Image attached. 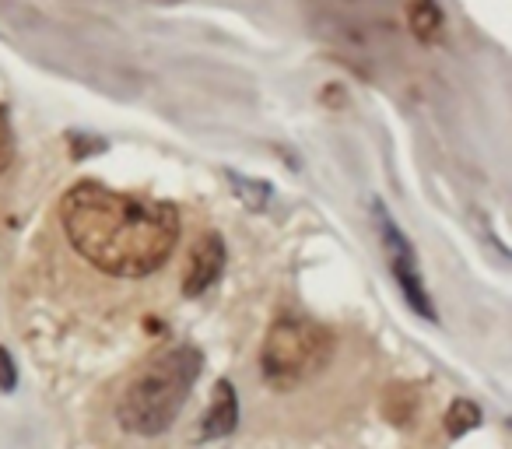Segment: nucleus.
I'll use <instances>...</instances> for the list:
<instances>
[{"instance_id":"obj_2","label":"nucleus","mask_w":512,"mask_h":449,"mask_svg":"<svg viewBox=\"0 0 512 449\" xmlns=\"http://www.w3.org/2000/svg\"><path fill=\"white\" fill-rule=\"evenodd\" d=\"M200 365H204V358L190 344L151 358L123 386L120 404H116L120 425L134 435H162L183 411L186 397H190L193 383L200 376Z\"/></svg>"},{"instance_id":"obj_9","label":"nucleus","mask_w":512,"mask_h":449,"mask_svg":"<svg viewBox=\"0 0 512 449\" xmlns=\"http://www.w3.org/2000/svg\"><path fill=\"white\" fill-rule=\"evenodd\" d=\"M11 155H15V144H11V127H8V116L0 109V176L4 169L11 165Z\"/></svg>"},{"instance_id":"obj_6","label":"nucleus","mask_w":512,"mask_h":449,"mask_svg":"<svg viewBox=\"0 0 512 449\" xmlns=\"http://www.w3.org/2000/svg\"><path fill=\"white\" fill-rule=\"evenodd\" d=\"M239 425V400H235V386L228 379H218L214 383V400L211 411L200 421V439H225V435L235 432Z\"/></svg>"},{"instance_id":"obj_3","label":"nucleus","mask_w":512,"mask_h":449,"mask_svg":"<svg viewBox=\"0 0 512 449\" xmlns=\"http://www.w3.org/2000/svg\"><path fill=\"white\" fill-rule=\"evenodd\" d=\"M327 348L330 337L316 323L285 316L267 330L264 348H260V372H264L267 386L288 390V386L302 383L327 358Z\"/></svg>"},{"instance_id":"obj_5","label":"nucleus","mask_w":512,"mask_h":449,"mask_svg":"<svg viewBox=\"0 0 512 449\" xmlns=\"http://www.w3.org/2000/svg\"><path fill=\"white\" fill-rule=\"evenodd\" d=\"M221 271H225V243H221L218 232H207L190 250V264H186L183 274V295H190V299L204 295L221 278Z\"/></svg>"},{"instance_id":"obj_8","label":"nucleus","mask_w":512,"mask_h":449,"mask_svg":"<svg viewBox=\"0 0 512 449\" xmlns=\"http://www.w3.org/2000/svg\"><path fill=\"white\" fill-rule=\"evenodd\" d=\"M477 425H481V411H477L474 400H456V404L446 411V432L453 435V439L474 432Z\"/></svg>"},{"instance_id":"obj_10","label":"nucleus","mask_w":512,"mask_h":449,"mask_svg":"<svg viewBox=\"0 0 512 449\" xmlns=\"http://www.w3.org/2000/svg\"><path fill=\"white\" fill-rule=\"evenodd\" d=\"M15 386H18V369H15V362H11L8 351L0 348V390L11 393Z\"/></svg>"},{"instance_id":"obj_4","label":"nucleus","mask_w":512,"mask_h":449,"mask_svg":"<svg viewBox=\"0 0 512 449\" xmlns=\"http://www.w3.org/2000/svg\"><path fill=\"white\" fill-rule=\"evenodd\" d=\"M372 214H376V221H379V239H383L386 260H390V271H393V278H397L404 299L411 302V309L418 316L435 320V309H432V299H428V292H425V281H421V267H418V257H414V246L407 243L404 232L393 225V218L386 214V207L379 204V200L372 204Z\"/></svg>"},{"instance_id":"obj_7","label":"nucleus","mask_w":512,"mask_h":449,"mask_svg":"<svg viewBox=\"0 0 512 449\" xmlns=\"http://www.w3.org/2000/svg\"><path fill=\"white\" fill-rule=\"evenodd\" d=\"M407 25L421 43H435L442 36V11L435 0H411L407 4Z\"/></svg>"},{"instance_id":"obj_1","label":"nucleus","mask_w":512,"mask_h":449,"mask_svg":"<svg viewBox=\"0 0 512 449\" xmlns=\"http://www.w3.org/2000/svg\"><path fill=\"white\" fill-rule=\"evenodd\" d=\"M60 225L78 257L109 278H148L179 243L176 207L99 183H78L64 193Z\"/></svg>"}]
</instances>
